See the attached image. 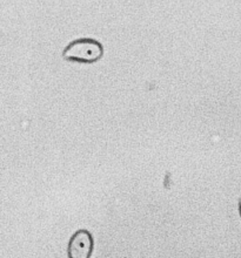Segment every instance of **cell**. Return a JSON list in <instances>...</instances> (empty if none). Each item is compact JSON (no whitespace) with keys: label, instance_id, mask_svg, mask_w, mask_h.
Here are the masks:
<instances>
[{"label":"cell","instance_id":"obj_3","mask_svg":"<svg viewBox=\"0 0 241 258\" xmlns=\"http://www.w3.org/2000/svg\"><path fill=\"white\" fill-rule=\"evenodd\" d=\"M239 211H240V216H241V199L239 201Z\"/></svg>","mask_w":241,"mask_h":258},{"label":"cell","instance_id":"obj_1","mask_svg":"<svg viewBox=\"0 0 241 258\" xmlns=\"http://www.w3.org/2000/svg\"><path fill=\"white\" fill-rule=\"evenodd\" d=\"M104 55V47L99 41L94 39L82 38L72 41L65 48L63 56L65 60L75 62L92 63L98 61Z\"/></svg>","mask_w":241,"mask_h":258},{"label":"cell","instance_id":"obj_2","mask_svg":"<svg viewBox=\"0 0 241 258\" xmlns=\"http://www.w3.org/2000/svg\"><path fill=\"white\" fill-rule=\"evenodd\" d=\"M93 237L87 230L75 231L68 242L67 256L68 258H89L93 252Z\"/></svg>","mask_w":241,"mask_h":258}]
</instances>
